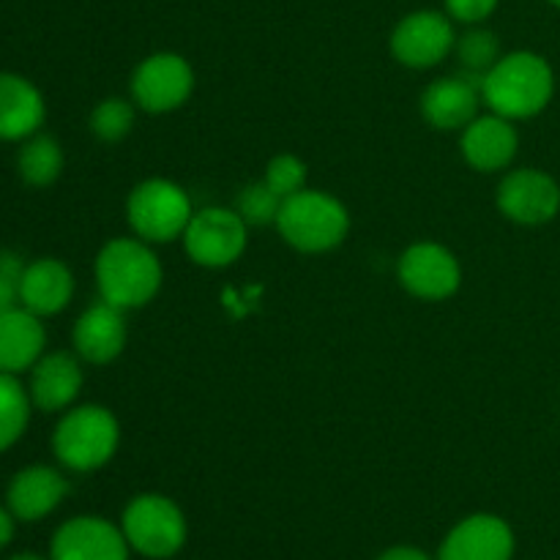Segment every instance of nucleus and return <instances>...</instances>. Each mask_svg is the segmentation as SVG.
I'll return each instance as SVG.
<instances>
[{"instance_id":"nucleus-10","label":"nucleus","mask_w":560,"mask_h":560,"mask_svg":"<svg viewBox=\"0 0 560 560\" xmlns=\"http://www.w3.org/2000/svg\"><path fill=\"white\" fill-rule=\"evenodd\" d=\"M399 282L410 295L421 301H443L454 295L463 282L459 260L441 244L421 241L408 246L399 257Z\"/></svg>"},{"instance_id":"nucleus-28","label":"nucleus","mask_w":560,"mask_h":560,"mask_svg":"<svg viewBox=\"0 0 560 560\" xmlns=\"http://www.w3.org/2000/svg\"><path fill=\"white\" fill-rule=\"evenodd\" d=\"M25 273V262L14 252H0V315L16 310L20 304V279Z\"/></svg>"},{"instance_id":"nucleus-13","label":"nucleus","mask_w":560,"mask_h":560,"mask_svg":"<svg viewBox=\"0 0 560 560\" xmlns=\"http://www.w3.org/2000/svg\"><path fill=\"white\" fill-rule=\"evenodd\" d=\"M514 530L495 514H470L443 539L438 560H512Z\"/></svg>"},{"instance_id":"nucleus-5","label":"nucleus","mask_w":560,"mask_h":560,"mask_svg":"<svg viewBox=\"0 0 560 560\" xmlns=\"http://www.w3.org/2000/svg\"><path fill=\"white\" fill-rule=\"evenodd\" d=\"M120 530L131 550L142 558L167 560L178 556L186 545V517L178 509V503L170 498L145 492L137 495L129 506L124 509L120 517Z\"/></svg>"},{"instance_id":"nucleus-25","label":"nucleus","mask_w":560,"mask_h":560,"mask_svg":"<svg viewBox=\"0 0 560 560\" xmlns=\"http://www.w3.org/2000/svg\"><path fill=\"white\" fill-rule=\"evenodd\" d=\"M135 126V107L126 98H104L91 113V131L102 142H120Z\"/></svg>"},{"instance_id":"nucleus-16","label":"nucleus","mask_w":560,"mask_h":560,"mask_svg":"<svg viewBox=\"0 0 560 560\" xmlns=\"http://www.w3.org/2000/svg\"><path fill=\"white\" fill-rule=\"evenodd\" d=\"M481 85L470 77H443L435 80L421 96V115L441 131L465 129L479 115Z\"/></svg>"},{"instance_id":"nucleus-17","label":"nucleus","mask_w":560,"mask_h":560,"mask_svg":"<svg viewBox=\"0 0 560 560\" xmlns=\"http://www.w3.org/2000/svg\"><path fill=\"white\" fill-rule=\"evenodd\" d=\"M69 492V481L47 465H31L11 479L5 490V506L22 523H36L52 514Z\"/></svg>"},{"instance_id":"nucleus-3","label":"nucleus","mask_w":560,"mask_h":560,"mask_svg":"<svg viewBox=\"0 0 560 560\" xmlns=\"http://www.w3.org/2000/svg\"><path fill=\"white\" fill-rule=\"evenodd\" d=\"M277 228L293 249L306 252V255H320V252H331L334 246L348 238L350 213L334 195L301 189L284 197Z\"/></svg>"},{"instance_id":"nucleus-29","label":"nucleus","mask_w":560,"mask_h":560,"mask_svg":"<svg viewBox=\"0 0 560 560\" xmlns=\"http://www.w3.org/2000/svg\"><path fill=\"white\" fill-rule=\"evenodd\" d=\"M495 5L498 0H446L448 16L457 22H468V25L485 22L495 11Z\"/></svg>"},{"instance_id":"nucleus-27","label":"nucleus","mask_w":560,"mask_h":560,"mask_svg":"<svg viewBox=\"0 0 560 560\" xmlns=\"http://www.w3.org/2000/svg\"><path fill=\"white\" fill-rule=\"evenodd\" d=\"M266 184L277 191L279 197H290L295 191L306 189V164L293 153H279L268 162Z\"/></svg>"},{"instance_id":"nucleus-26","label":"nucleus","mask_w":560,"mask_h":560,"mask_svg":"<svg viewBox=\"0 0 560 560\" xmlns=\"http://www.w3.org/2000/svg\"><path fill=\"white\" fill-rule=\"evenodd\" d=\"M282 202L284 197H279L277 191L262 180V184H249L241 189L235 211H238V217L244 219L246 224H277Z\"/></svg>"},{"instance_id":"nucleus-23","label":"nucleus","mask_w":560,"mask_h":560,"mask_svg":"<svg viewBox=\"0 0 560 560\" xmlns=\"http://www.w3.org/2000/svg\"><path fill=\"white\" fill-rule=\"evenodd\" d=\"M31 394L20 386L16 375L0 372V452L14 446L31 421Z\"/></svg>"},{"instance_id":"nucleus-22","label":"nucleus","mask_w":560,"mask_h":560,"mask_svg":"<svg viewBox=\"0 0 560 560\" xmlns=\"http://www.w3.org/2000/svg\"><path fill=\"white\" fill-rule=\"evenodd\" d=\"M16 167L25 184L31 186H49L58 180L60 170H63V151H60L58 140L47 135H33L22 145Z\"/></svg>"},{"instance_id":"nucleus-12","label":"nucleus","mask_w":560,"mask_h":560,"mask_svg":"<svg viewBox=\"0 0 560 560\" xmlns=\"http://www.w3.org/2000/svg\"><path fill=\"white\" fill-rule=\"evenodd\" d=\"M498 208L517 224H545L560 211V186L541 170H514L498 186Z\"/></svg>"},{"instance_id":"nucleus-24","label":"nucleus","mask_w":560,"mask_h":560,"mask_svg":"<svg viewBox=\"0 0 560 560\" xmlns=\"http://www.w3.org/2000/svg\"><path fill=\"white\" fill-rule=\"evenodd\" d=\"M454 49H457L459 60H463V74L476 80L479 85L485 82L487 71L501 60L495 33L485 31V27H474V31H468L465 36H459L457 47Z\"/></svg>"},{"instance_id":"nucleus-33","label":"nucleus","mask_w":560,"mask_h":560,"mask_svg":"<svg viewBox=\"0 0 560 560\" xmlns=\"http://www.w3.org/2000/svg\"><path fill=\"white\" fill-rule=\"evenodd\" d=\"M550 3H556V5H560V0H550Z\"/></svg>"},{"instance_id":"nucleus-21","label":"nucleus","mask_w":560,"mask_h":560,"mask_svg":"<svg viewBox=\"0 0 560 560\" xmlns=\"http://www.w3.org/2000/svg\"><path fill=\"white\" fill-rule=\"evenodd\" d=\"M44 124V98L31 80L0 71V140H27Z\"/></svg>"},{"instance_id":"nucleus-9","label":"nucleus","mask_w":560,"mask_h":560,"mask_svg":"<svg viewBox=\"0 0 560 560\" xmlns=\"http://www.w3.org/2000/svg\"><path fill=\"white\" fill-rule=\"evenodd\" d=\"M457 47L452 16L441 11H413L392 33V52L408 69H432Z\"/></svg>"},{"instance_id":"nucleus-18","label":"nucleus","mask_w":560,"mask_h":560,"mask_svg":"<svg viewBox=\"0 0 560 560\" xmlns=\"http://www.w3.org/2000/svg\"><path fill=\"white\" fill-rule=\"evenodd\" d=\"M82 388L80 359L71 353H49L36 361L31 370V402L44 413L66 410Z\"/></svg>"},{"instance_id":"nucleus-7","label":"nucleus","mask_w":560,"mask_h":560,"mask_svg":"<svg viewBox=\"0 0 560 560\" xmlns=\"http://www.w3.org/2000/svg\"><path fill=\"white\" fill-rule=\"evenodd\" d=\"M246 228L235 208H202L184 233V249L202 268L233 266L246 249Z\"/></svg>"},{"instance_id":"nucleus-31","label":"nucleus","mask_w":560,"mask_h":560,"mask_svg":"<svg viewBox=\"0 0 560 560\" xmlns=\"http://www.w3.org/2000/svg\"><path fill=\"white\" fill-rule=\"evenodd\" d=\"M14 514L9 506H0V550L14 539Z\"/></svg>"},{"instance_id":"nucleus-20","label":"nucleus","mask_w":560,"mask_h":560,"mask_svg":"<svg viewBox=\"0 0 560 560\" xmlns=\"http://www.w3.org/2000/svg\"><path fill=\"white\" fill-rule=\"evenodd\" d=\"M44 334L42 317L27 312L25 306H16L0 315V372L20 375L33 370L36 361L44 355Z\"/></svg>"},{"instance_id":"nucleus-30","label":"nucleus","mask_w":560,"mask_h":560,"mask_svg":"<svg viewBox=\"0 0 560 560\" xmlns=\"http://www.w3.org/2000/svg\"><path fill=\"white\" fill-rule=\"evenodd\" d=\"M377 560H432L427 556L421 547H410V545H399V547H388L386 552H381Z\"/></svg>"},{"instance_id":"nucleus-14","label":"nucleus","mask_w":560,"mask_h":560,"mask_svg":"<svg viewBox=\"0 0 560 560\" xmlns=\"http://www.w3.org/2000/svg\"><path fill=\"white\" fill-rule=\"evenodd\" d=\"M520 137L512 120L503 115H476L463 129V156L479 173H495L517 156Z\"/></svg>"},{"instance_id":"nucleus-4","label":"nucleus","mask_w":560,"mask_h":560,"mask_svg":"<svg viewBox=\"0 0 560 560\" xmlns=\"http://www.w3.org/2000/svg\"><path fill=\"white\" fill-rule=\"evenodd\" d=\"M118 419L102 405H80L55 427L52 452L60 465L77 474H88L104 468L118 452Z\"/></svg>"},{"instance_id":"nucleus-11","label":"nucleus","mask_w":560,"mask_h":560,"mask_svg":"<svg viewBox=\"0 0 560 560\" xmlns=\"http://www.w3.org/2000/svg\"><path fill=\"white\" fill-rule=\"evenodd\" d=\"M129 550L120 525L102 517H74L55 530L49 560H129Z\"/></svg>"},{"instance_id":"nucleus-8","label":"nucleus","mask_w":560,"mask_h":560,"mask_svg":"<svg viewBox=\"0 0 560 560\" xmlns=\"http://www.w3.org/2000/svg\"><path fill=\"white\" fill-rule=\"evenodd\" d=\"M195 91L189 60L175 52H156L142 60L131 77V96L145 113H173Z\"/></svg>"},{"instance_id":"nucleus-6","label":"nucleus","mask_w":560,"mask_h":560,"mask_svg":"<svg viewBox=\"0 0 560 560\" xmlns=\"http://www.w3.org/2000/svg\"><path fill=\"white\" fill-rule=\"evenodd\" d=\"M191 200L178 184L164 178H148L129 195L126 219L137 238L148 244H167L173 238H184L189 228Z\"/></svg>"},{"instance_id":"nucleus-19","label":"nucleus","mask_w":560,"mask_h":560,"mask_svg":"<svg viewBox=\"0 0 560 560\" xmlns=\"http://www.w3.org/2000/svg\"><path fill=\"white\" fill-rule=\"evenodd\" d=\"M74 295V277L69 268L55 257H42V260L25 266L20 279V304L38 317L58 315L66 310Z\"/></svg>"},{"instance_id":"nucleus-2","label":"nucleus","mask_w":560,"mask_h":560,"mask_svg":"<svg viewBox=\"0 0 560 560\" xmlns=\"http://www.w3.org/2000/svg\"><path fill=\"white\" fill-rule=\"evenodd\" d=\"M96 284L102 301L118 310H140L162 288V262L148 241L115 238L96 257Z\"/></svg>"},{"instance_id":"nucleus-15","label":"nucleus","mask_w":560,"mask_h":560,"mask_svg":"<svg viewBox=\"0 0 560 560\" xmlns=\"http://www.w3.org/2000/svg\"><path fill=\"white\" fill-rule=\"evenodd\" d=\"M126 334L129 331H126L124 310L102 301L82 312L80 320L74 323L71 339H74V350L82 361L102 366L124 353Z\"/></svg>"},{"instance_id":"nucleus-1","label":"nucleus","mask_w":560,"mask_h":560,"mask_svg":"<svg viewBox=\"0 0 560 560\" xmlns=\"http://www.w3.org/2000/svg\"><path fill=\"white\" fill-rule=\"evenodd\" d=\"M556 77L550 63L536 52L503 55L485 74L481 102L509 120L534 118L550 104Z\"/></svg>"},{"instance_id":"nucleus-32","label":"nucleus","mask_w":560,"mask_h":560,"mask_svg":"<svg viewBox=\"0 0 560 560\" xmlns=\"http://www.w3.org/2000/svg\"><path fill=\"white\" fill-rule=\"evenodd\" d=\"M9 560H47V558L36 556V552H20V556H14V558H9Z\"/></svg>"}]
</instances>
